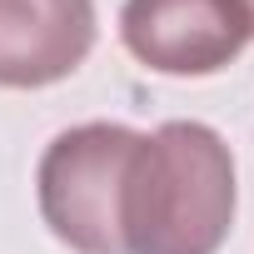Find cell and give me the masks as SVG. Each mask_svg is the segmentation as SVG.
Listing matches in <instances>:
<instances>
[{
  "label": "cell",
  "instance_id": "cell-1",
  "mask_svg": "<svg viewBox=\"0 0 254 254\" xmlns=\"http://www.w3.org/2000/svg\"><path fill=\"white\" fill-rule=\"evenodd\" d=\"M239 209L234 155L204 120L140 135L120 194L125 254H219Z\"/></svg>",
  "mask_w": 254,
  "mask_h": 254
},
{
  "label": "cell",
  "instance_id": "cell-2",
  "mask_svg": "<svg viewBox=\"0 0 254 254\" xmlns=\"http://www.w3.org/2000/svg\"><path fill=\"white\" fill-rule=\"evenodd\" d=\"M135 145H140V130L110 125V120L70 125L45 145L35 170L40 219L75 254H125L120 194H125Z\"/></svg>",
  "mask_w": 254,
  "mask_h": 254
},
{
  "label": "cell",
  "instance_id": "cell-3",
  "mask_svg": "<svg viewBox=\"0 0 254 254\" xmlns=\"http://www.w3.org/2000/svg\"><path fill=\"white\" fill-rule=\"evenodd\" d=\"M120 40L155 75H219L244 55L249 20L234 0H125Z\"/></svg>",
  "mask_w": 254,
  "mask_h": 254
},
{
  "label": "cell",
  "instance_id": "cell-4",
  "mask_svg": "<svg viewBox=\"0 0 254 254\" xmlns=\"http://www.w3.org/2000/svg\"><path fill=\"white\" fill-rule=\"evenodd\" d=\"M95 0H0V90L70 80L95 50Z\"/></svg>",
  "mask_w": 254,
  "mask_h": 254
},
{
  "label": "cell",
  "instance_id": "cell-5",
  "mask_svg": "<svg viewBox=\"0 0 254 254\" xmlns=\"http://www.w3.org/2000/svg\"><path fill=\"white\" fill-rule=\"evenodd\" d=\"M234 5L244 10V20H249V35H254V0H234Z\"/></svg>",
  "mask_w": 254,
  "mask_h": 254
}]
</instances>
